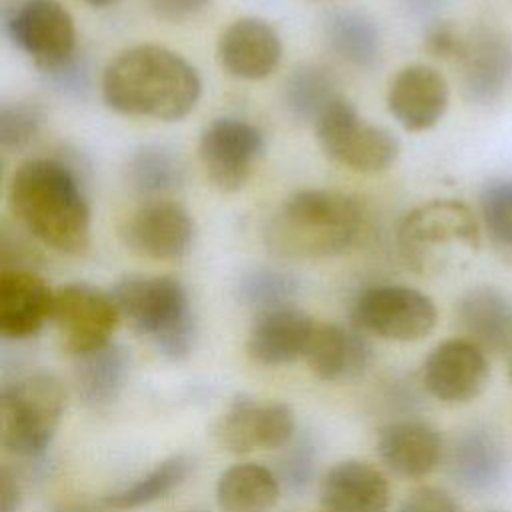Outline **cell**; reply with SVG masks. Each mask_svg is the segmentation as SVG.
Instances as JSON below:
<instances>
[{"instance_id":"cell-42","label":"cell","mask_w":512,"mask_h":512,"mask_svg":"<svg viewBox=\"0 0 512 512\" xmlns=\"http://www.w3.org/2000/svg\"><path fill=\"white\" fill-rule=\"evenodd\" d=\"M506 352H508V364H510V376H512V338H510V344H508Z\"/></svg>"},{"instance_id":"cell-15","label":"cell","mask_w":512,"mask_h":512,"mask_svg":"<svg viewBox=\"0 0 512 512\" xmlns=\"http://www.w3.org/2000/svg\"><path fill=\"white\" fill-rule=\"evenodd\" d=\"M120 236L126 248L150 260H180L194 240V222L176 202L152 200L132 212Z\"/></svg>"},{"instance_id":"cell-30","label":"cell","mask_w":512,"mask_h":512,"mask_svg":"<svg viewBox=\"0 0 512 512\" xmlns=\"http://www.w3.org/2000/svg\"><path fill=\"white\" fill-rule=\"evenodd\" d=\"M126 178L132 190L142 196L156 198L176 190L182 184L184 164L172 148L162 144H148L130 156Z\"/></svg>"},{"instance_id":"cell-13","label":"cell","mask_w":512,"mask_h":512,"mask_svg":"<svg viewBox=\"0 0 512 512\" xmlns=\"http://www.w3.org/2000/svg\"><path fill=\"white\" fill-rule=\"evenodd\" d=\"M456 62L464 96L476 104H492L512 84V36L498 26L480 24L464 36Z\"/></svg>"},{"instance_id":"cell-18","label":"cell","mask_w":512,"mask_h":512,"mask_svg":"<svg viewBox=\"0 0 512 512\" xmlns=\"http://www.w3.org/2000/svg\"><path fill=\"white\" fill-rule=\"evenodd\" d=\"M216 52L228 74L242 80H262L278 68L282 42L270 22L240 18L222 32Z\"/></svg>"},{"instance_id":"cell-20","label":"cell","mask_w":512,"mask_h":512,"mask_svg":"<svg viewBox=\"0 0 512 512\" xmlns=\"http://www.w3.org/2000/svg\"><path fill=\"white\" fill-rule=\"evenodd\" d=\"M372 346L360 330L320 322L314 328L304 360L312 374L326 382H352L372 364Z\"/></svg>"},{"instance_id":"cell-16","label":"cell","mask_w":512,"mask_h":512,"mask_svg":"<svg viewBox=\"0 0 512 512\" xmlns=\"http://www.w3.org/2000/svg\"><path fill=\"white\" fill-rule=\"evenodd\" d=\"M450 90L444 76L428 64H410L396 72L388 88V110L408 132H422L440 122Z\"/></svg>"},{"instance_id":"cell-3","label":"cell","mask_w":512,"mask_h":512,"mask_svg":"<svg viewBox=\"0 0 512 512\" xmlns=\"http://www.w3.org/2000/svg\"><path fill=\"white\" fill-rule=\"evenodd\" d=\"M362 226L360 204L338 190L292 194L268 220L266 242L288 258H324L346 250Z\"/></svg>"},{"instance_id":"cell-1","label":"cell","mask_w":512,"mask_h":512,"mask_svg":"<svg viewBox=\"0 0 512 512\" xmlns=\"http://www.w3.org/2000/svg\"><path fill=\"white\" fill-rule=\"evenodd\" d=\"M202 82L180 54L140 44L120 52L102 74L104 102L126 116L180 120L198 102Z\"/></svg>"},{"instance_id":"cell-23","label":"cell","mask_w":512,"mask_h":512,"mask_svg":"<svg viewBox=\"0 0 512 512\" xmlns=\"http://www.w3.org/2000/svg\"><path fill=\"white\" fill-rule=\"evenodd\" d=\"M456 322L466 340L484 352H506L512 338V304L500 290L476 286L458 300Z\"/></svg>"},{"instance_id":"cell-22","label":"cell","mask_w":512,"mask_h":512,"mask_svg":"<svg viewBox=\"0 0 512 512\" xmlns=\"http://www.w3.org/2000/svg\"><path fill=\"white\" fill-rule=\"evenodd\" d=\"M378 456L398 476L424 478L444 458L440 432L422 420H396L378 434Z\"/></svg>"},{"instance_id":"cell-37","label":"cell","mask_w":512,"mask_h":512,"mask_svg":"<svg viewBox=\"0 0 512 512\" xmlns=\"http://www.w3.org/2000/svg\"><path fill=\"white\" fill-rule=\"evenodd\" d=\"M210 0H148L150 10L168 22H184L206 8Z\"/></svg>"},{"instance_id":"cell-10","label":"cell","mask_w":512,"mask_h":512,"mask_svg":"<svg viewBox=\"0 0 512 512\" xmlns=\"http://www.w3.org/2000/svg\"><path fill=\"white\" fill-rule=\"evenodd\" d=\"M214 436L232 454H248L256 448L280 450L296 436V416L286 402H258L252 396L240 394L218 418Z\"/></svg>"},{"instance_id":"cell-25","label":"cell","mask_w":512,"mask_h":512,"mask_svg":"<svg viewBox=\"0 0 512 512\" xmlns=\"http://www.w3.org/2000/svg\"><path fill=\"white\" fill-rule=\"evenodd\" d=\"M448 472L468 490H486L496 484L504 470V452L498 440L480 428L466 430L448 448Z\"/></svg>"},{"instance_id":"cell-7","label":"cell","mask_w":512,"mask_h":512,"mask_svg":"<svg viewBox=\"0 0 512 512\" xmlns=\"http://www.w3.org/2000/svg\"><path fill=\"white\" fill-rule=\"evenodd\" d=\"M314 128L322 152L356 172L386 170L400 152L390 130L366 122L344 98H336L314 122Z\"/></svg>"},{"instance_id":"cell-28","label":"cell","mask_w":512,"mask_h":512,"mask_svg":"<svg viewBox=\"0 0 512 512\" xmlns=\"http://www.w3.org/2000/svg\"><path fill=\"white\" fill-rule=\"evenodd\" d=\"M192 468L194 460L188 454H172L134 482L108 492L102 498V504L110 510H136L148 506L176 490L188 478Z\"/></svg>"},{"instance_id":"cell-39","label":"cell","mask_w":512,"mask_h":512,"mask_svg":"<svg viewBox=\"0 0 512 512\" xmlns=\"http://www.w3.org/2000/svg\"><path fill=\"white\" fill-rule=\"evenodd\" d=\"M406 2L416 12H430V10H434L438 6L440 0H406Z\"/></svg>"},{"instance_id":"cell-35","label":"cell","mask_w":512,"mask_h":512,"mask_svg":"<svg viewBox=\"0 0 512 512\" xmlns=\"http://www.w3.org/2000/svg\"><path fill=\"white\" fill-rule=\"evenodd\" d=\"M464 36L446 20H434L424 32V48L440 60H456L460 56Z\"/></svg>"},{"instance_id":"cell-29","label":"cell","mask_w":512,"mask_h":512,"mask_svg":"<svg viewBox=\"0 0 512 512\" xmlns=\"http://www.w3.org/2000/svg\"><path fill=\"white\" fill-rule=\"evenodd\" d=\"M336 98V78L320 64H300L284 80L282 100L298 122L314 124Z\"/></svg>"},{"instance_id":"cell-38","label":"cell","mask_w":512,"mask_h":512,"mask_svg":"<svg viewBox=\"0 0 512 512\" xmlns=\"http://www.w3.org/2000/svg\"><path fill=\"white\" fill-rule=\"evenodd\" d=\"M22 486L16 474L8 468H0V512H20L22 508Z\"/></svg>"},{"instance_id":"cell-24","label":"cell","mask_w":512,"mask_h":512,"mask_svg":"<svg viewBox=\"0 0 512 512\" xmlns=\"http://www.w3.org/2000/svg\"><path fill=\"white\" fill-rule=\"evenodd\" d=\"M74 358V388L84 406L104 408L122 394L130 374V352L122 344L108 342Z\"/></svg>"},{"instance_id":"cell-34","label":"cell","mask_w":512,"mask_h":512,"mask_svg":"<svg viewBox=\"0 0 512 512\" xmlns=\"http://www.w3.org/2000/svg\"><path fill=\"white\" fill-rule=\"evenodd\" d=\"M284 454L278 458L276 476L280 484L284 482L290 490L298 492L306 488V484L314 476L316 468V446L308 436H300L282 448Z\"/></svg>"},{"instance_id":"cell-6","label":"cell","mask_w":512,"mask_h":512,"mask_svg":"<svg viewBox=\"0 0 512 512\" xmlns=\"http://www.w3.org/2000/svg\"><path fill=\"white\" fill-rule=\"evenodd\" d=\"M398 242L406 262L426 270L456 252H476L480 230L466 204L458 200H430L406 214L398 230Z\"/></svg>"},{"instance_id":"cell-9","label":"cell","mask_w":512,"mask_h":512,"mask_svg":"<svg viewBox=\"0 0 512 512\" xmlns=\"http://www.w3.org/2000/svg\"><path fill=\"white\" fill-rule=\"evenodd\" d=\"M120 318L110 292L92 284L70 282L54 292L50 320L58 330L62 346L72 356L112 342Z\"/></svg>"},{"instance_id":"cell-19","label":"cell","mask_w":512,"mask_h":512,"mask_svg":"<svg viewBox=\"0 0 512 512\" xmlns=\"http://www.w3.org/2000/svg\"><path fill=\"white\" fill-rule=\"evenodd\" d=\"M54 292L28 268L0 272V334L22 340L40 332L52 316Z\"/></svg>"},{"instance_id":"cell-14","label":"cell","mask_w":512,"mask_h":512,"mask_svg":"<svg viewBox=\"0 0 512 512\" xmlns=\"http://www.w3.org/2000/svg\"><path fill=\"white\" fill-rule=\"evenodd\" d=\"M486 352L466 338H450L430 350L422 366V384L436 400L464 404L488 384Z\"/></svg>"},{"instance_id":"cell-8","label":"cell","mask_w":512,"mask_h":512,"mask_svg":"<svg viewBox=\"0 0 512 512\" xmlns=\"http://www.w3.org/2000/svg\"><path fill=\"white\" fill-rule=\"evenodd\" d=\"M352 320L356 328L380 338L414 342L434 330L438 312L434 302L416 288L380 284L358 294Z\"/></svg>"},{"instance_id":"cell-4","label":"cell","mask_w":512,"mask_h":512,"mask_svg":"<svg viewBox=\"0 0 512 512\" xmlns=\"http://www.w3.org/2000/svg\"><path fill=\"white\" fill-rule=\"evenodd\" d=\"M110 296L124 320L156 344L172 360L186 358L196 340V320L190 298L172 276L132 274L120 278Z\"/></svg>"},{"instance_id":"cell-12","label":"cell","mask_w":512,"mask_h":512,"mask_svg":"<svg viewBox=\"0 0 512 512\" xmlns=\"http://www.w3.org/2000/svg\"><path fill=\"white\" fill-rule=\"evenodd\" d=\"M264 152L256 126L238 118H216L198 144V156L208 180L222 192L240 190Z\"/></svg>"},{"instance_id":"cell-11","label":"cell","mask_w":512,"mask_h":512,"mask_svg":"<svg viewBox=\"0 0 512 512\" xmlns=\"http://www.w3.org/2000/svg\"><path fill=\"white\" fill-rule=\"evenodd\" d=\"M6 32L44 72L76 56V30L58 0H24L6 16Z\"/></svg>"},{"instance_id":"cell-41","label":"cell","mask_w":512,"mask_h":512,"mask_svg":"<svg viewBox=\"0 0 512 512\" xmlns=\"http://www.w3.org/2000/svg\"><path fill=\"white\" fill-rule=\"evenodd\" d=\"M90 6H96V8H102V6H110L114 4L116 0H86Z\"/></svg>"},{"instance_id":"cell-17","label":"cell","mask_w":512,"mask_h":512,"mask_svg":"<svg viewBox=\"0 0 512 512\" xmlns=\"http://www.w3.org/2000/svg\"><path fill=\"white\" fill-rule=\"evenodd\" d=\"M318 322L294 304L256 314L248 338V356L262 366H284L304 358Z\"/></svg>"},{"instance_id":"cell-33","label":"cell","mask_w":512,"mask_h":512,"mask_svg":"<svg viewBox=\"0 0 512 512\" xmlns=\"http://www.w3.org/2000/svg\"><path fill=\"white\" fill-rule=\"evenodd\" d=\"M42 124V112L28 102L0 106V144L4 150H20L28 146Z\"/></svg>"},{"instance_id":"cell-36","label":"cell","mask_w":512,"mask_h":512,"mask_svg":"<svg viewBox=\"0 0 512 512\" xmlns=\"http://www.w3.org/2000/svg\"><path fill=\"white\" fill-rule=\"evenodd\" d=\"M398 512H460V506L444 488L420 486L402 500Z\"/></svg>"},{"instance_id":"cell-31","label":"cell","mask_w":512,"mask_h":512,"mask_svg":"<svg viewBox=\"0 0 512 512\" xmlns=\"http://www.w3.org/2000/svg\"><path fill=\"white\" fill-rule=\"evenodd\" d=\"M296 292L298 282L292 274L266 266L244 272L236 284L238 300L256 314L292 304Z\"/></svg>"},{"instance_id":"cell-27","label":"cell","mask_w":512,"mask_h":512,"mask_svg":"<svg viewBox=\"0 0 512 512\" xmlns=\"http://www.w3.org/2000/svg\"><path fill=\"white\" fill-rule=\"evenodd\" d=\"M322 32L330 50L348 64L366 68L380 54V30L362 10L334 8L326 12Z\"/></svg>"},{"instance_id":"cell-32","label":"cell","mask_w":512,"mask_h":512,"mask_svg":"<svg viewBox=\"0 0 512 512\" xmlns=\"http://www.w3.org/2000/svg\"><path fill=\"white\" fill-rule=\"evenodd\" d=\"M480 214L492 242L512 250V178L490 180L482 188Z\"/></svg>"},{"instance_id":"cell-21","label":"cell","mask_w":512,"mask_h":512,"mask_svg":"<svg viewBox=\"0 0 512 512\" xmlns=\"http://www.w3.org/2000/svg\"><path fill=\"white\" fill-rule=\"evenodd\" d=\"M388 478L370 462L342 460L328 468L320 482V502L326 512H388Z\"/></svg>"},{"instance_id":"cell-5","label":"cell","mask_w":512,"mask_h":512,"mask_svg":"<svg viewBox=\"0 0 512 512\" xmlns=\"http://www.w3.org/2000/svg\"><path fill=\"white\" fill-rule=\"evenodd\" d=\"M66 390L58 376L38 370L16 378L0 396V442L18 458L46 452L62 422Z\"/></svg>"},{"instance_id":"cell-40","label":"cell","mask_w":512,"mask_h":512,"mask_svg":"<svg viewBox=\"0 0 512 512\" xmlns=\"http://www.w3.org/2000/svg\"><path fill=\"white\" fill-rule=\"evenodd\" d=\"M50 512H100V510H96V508H92L88 504H64V506L54 508Z\"/></svg>"},{"instance_id":"cell-2","label":"cell","mask_w":512,"mask_h":512,"mask_svg":"<svg viewBox=\"0 0 512 512\" xmlns=\"http://www.w3.org/2000/svg\"><path fill=\"white\" fill-rule=\"evenodd\" d=\"M16 220L42 244L78 254L90 242V208L84 190L60 160L34 158L16 168L8 190Z\"/></svg>"},{"instance_id":"cell-26","label":"cell","mask_w":512,"mask_h":512,"mask_svg":"<svg viewBox=\"0 0 512 512\" xmlns=\"http://www.w3.org/2000/svg\"><path fill=\"white\" fill-rule=\"evenodd\" d=\"M280 492L276 472L256 462L234 464L216 482V502L222 512H270Z\"/></svg>"},{"instance_id":"cell-43","label":"cell","mask_w":512,"mask_h":512,"mask_svg":"<svg viewBox=\"0 0 512 512\" xmlns=\"http://www.w3.org/2000/svg\"><path fill=\"white\" fill-rule=\"evenodd\" d=\"M188 512H202V510H188Z\"/></svg>"}]
</instances>
